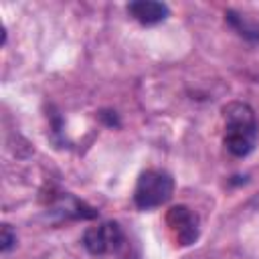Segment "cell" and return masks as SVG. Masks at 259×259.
I'll return each instance as SVG.
<instances>
[{
    "instance_id": "obj_4",
    "label": "cell",
    "mask_w": 259,
    "mask_h": 259,
    "mask_svg": "<svg viewBox=\"0 0 259 259\" xmlns=\"http://www.w3.org/2000/svg\"><path fill=\"white\" fill-rule=\"evenodd\" d=\"M166 223H168V229L178 245L186 247L198 239V219H196V214L190 212V208H186V206L170 208Z\"/></svg>"
},
{
    "instance_id": "obj_5",
    "label": "cell",
    "mask_w": 259,
    "mask_h": 259,
    "mask_svg": "<svg viewBox=\"0 0 259 259\" xmlns=\"http://www.w3.org/2000/svg\"><path fill=\"white\" fill-rule=\"evenodd\" d=\"M127 12L132 14V18H136L140 24H158L162 20H166L168 16V6L162 2H154V0H138L132 2L127 6Z\"/></svg>"
},
{
    "instance_id": "obj_3",
    "label": "cell",
    "mask_w": 259,
    "mask_h": 259,
    "mask_svg": "<svg viewBox=\"0 0 259 259\" xmlns=\"http://www.w3.org/2000/svg\"><path fill=\"white\" fill-rule=\"evenodd\" d=\"M83 245L91 255H109L123 249L125 237L117 223H101L85 231Z\"/></svg>"
},
{
    "instance_id": "obj_1",
    "label": "cell",
    "mask_w": 259,
    "mask_h": 259,
    "mask_svg": "<svg viewBox=\"0 0 259 259\" xmlns=\"http://www.w3.org/2000/svg\"><path fill=\"white\" fill-rule=\"evenodd\" d=\"M225 117V146L233 156H247L257 142L255 113L247 103L233 101L223 109Z\"/></svg>"
},
{
    "instance_id": "obj_6",
    "label": "cell",
    "mask_w": 259,
    "mask_h": 259,
    "mask_svg": "<svg viewBox=\"0 0 259 259\" xmlns=\"http://www.w3.org/2000/svg\"><path fill=\"white\" fill-rule=\"evenodd\" d=\"M14 243H16V235L10 231V227H8V225H4V227H2V245H0V247H2V251L6 253Z\"/></svg>"
},
{
    "instance_id": "obj_2",
    "label": "cell",
    "mask_w": 259,
    "mask_h": 259,
    "mask_svg": "<svg viewBox=\"0 0 259 259\" xmlns=\"http://www.w3.org/2000/svg\"><path fill=\"white\" fill-rule=\"evenodd\" d=\"M174 192V180L164 170H146L140 174L134 190V202L142 210L162 206Z\"/></svg>"
}]
</instances>
